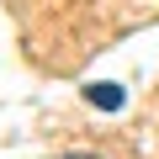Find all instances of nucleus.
Wrapping results in <instances>:
<instances>
[{
  "label": "nucleus",
  "mask_w": 159,
  "mask_h": 159,
  "mask_svg": "<svg viewBox=\"0 0 159 159\" xmlns=\"http://www.w3.org/2000/svg\"><path fill=\"white\" fill-rule=\"evenodd\" d=\"M69 159H96V154H69Z\"/></svg>",
  "instance_id": "2"
},
{
  "label": "nucleus",
  "mask_w": 159,
  "mask_h": 159,
  "mask_svg": "<svg viewBox=\"0 0 159 159\" xmlns=\"http://www.w3.org/2000/svg\"><path fill=\"white\" fill-rule=\"evenodd\" d=\"M90 101H96L101 111H122L127 96H122V85H106V80H101V85H90Z\"/></svg>",
  "instance_id": "1"
}]
</instances>
